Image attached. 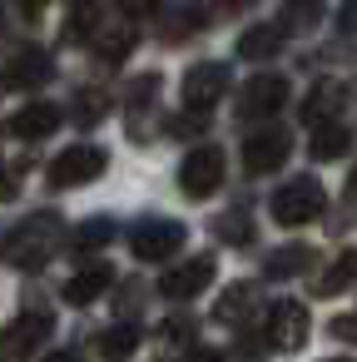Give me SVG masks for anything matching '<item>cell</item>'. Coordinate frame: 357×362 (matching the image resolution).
Returning a JSON list of instances; mask_svg holds the SVG:
<instances>
[{
    "label": "cell",
    "mask_w": 357,
    "mask_h": 362,
    "mask_svg": "<svg viewBox=\"0 0 357 362\" xmlns=\"http://www.w3.org/2000/svg\"><path fill=\"white\" fill-rule=\"evenodd\" d=\"M322 204H327V194H322V184L312 179V174H298V179H288L278 194H273V218L278 223H288V228H298V223H312L317 214H322Z\"/></svg>",
    "instance_id": "cell-1"
},
{
    "label": "cell",
    "mask_w": 357,
    "mask_h": 362,
    "mask_svg": "<svg viewBox=\"0 0 357 362\" xmlns=\"http://www.w3.org/2000/svg\"><path fill=\"white\" fill-rule=\"evenodd\" d=\"M223 169H228L223 149H218V144H199V149H189L184 164H179V189H184L189 199H209V194H218Z\"/></svg>",
    "instance_id": "cell-2"
},
{
    "label": "cell",
    "mask_w": 357,
    "mask_h": 362,
    "mask_svg": "<svg viewBox=\"0 0 357 362\" xmlns=\"http://www.w3.org/2000/svg\"><path fill=\"white\" fill-rule=\"evenodd\" d=\"M184 238H189L184 223H174V218H144V223H134L129 248H134L139 263H164V258H174L184 248Z\"/></svg>",
    "instance_id": "cell-3"
},
{
    "label": "cell",
    "mask_w": 357,
    "mask_h": 362,
    "mask_svg": "<svg viewBox=\"0 0 357 362\" xmlns=\"http://www.w3.org/2000/svg\"><path fill=\"white\" fill-rule=\"evenodd\" d=\"M105 164H110V154H105L100 144H75V149H65V154L50 164V184H55V189L95 184V179L105 174Z\"/></svg>",
    "instance_id": "cell-4"
},
{
    "label": "cell",
    "mask_w": 357,
    "mask_h": 362,
    "mask_svg": "<svg viewBox=\"0 0 357 362\" xmlns=\"http://www.w3.org/2000/svg\"><path fill=\"white\" fill-rule=\"evenodd\" d=\"M308 308L303 303H293V298H283V303H273L268 308V322H263V332H268V347H278V352H298L303 342H308Z\"/></svg>",
    "instance_id": "cell-5"
},
{
    "label": "cell",
    "mask_w": 357,
    "mask_h": 362,
    "mask_svg": "<svg viewBox=\"0 0 357 362\" xmlns=\"http://www.w3.org/2000/svg\"><path fill=\"white\" fill-rule=\"evenodd\" d=\"M50 313H25V317H16L6 332H0V362H30L35 357V347L50 337Z\"/></svg>",
    "instance_id": "cell-6"
},
{
    "label": "cell",
    "mask_w": 357,
    "mask_h": 362,
    "mask_svg": "<svg viewBox=\"0 0 357 362\" xmlns=\"http://www.w3.org/2000/svg\"><path fill=\"white\" fill-rule=\"evenodd\" d=\"M55 238H60V218H55V214L25 223V228L11 238V263H16V268H40V263L50 258Z\"/></svg>",
    "instance_id": "cell-7"
},
{
    "label": "cell",
    "mask_w": 357,
    "mask_h": 362,
    "mask_svg": "<svg viewBox=\"0 0 357 362\" xmlns=\"http://www.w3.org/2000/svg\"><path fill=\"white\" fill-rule=\"evenodd\" d=\"M228 95V65L218 60H204V65H189L184 70V105L189 110H209Z\"/></svg>",
    "instance_id": "cell-8"
},
{
    "label": "cell",
    "mask_w": 357,
    "mask_h": 362,
    "mask_svg": "<svg viewBox=\"0 0 357 362\" xmlns=\"http://www.w3.org/2000/svg\"><path fill=\"white\" fill-rule=\"evenodd\" d=\"M288 105V80L283 75H253L243 90H238V115L243 119H268Z\"/></svg>",
    "instance_id": "cell-9"
},
{
    "label": "cell",
    "mask_w": 357,
    "mask_h": 362,
    "mask_svg": "<svg viewBox=\"0 0 357 362\" xmlns=\"http://www.w3.org/2000/svg\"><path fill=\"white\" fill-rule=\"evenodd\" d=\"M288 154H293V139L283 129H258L243 139V169L248 174H278L288 164Z\"/></svg>",
    "instance_id": "cell-10"
},
{
    "label": "cell",
    "mask_w": 357,
    "mask_h": 362,
    "mask_svg": "<svg viewBox=\"0 0 357 362\" xmlns=\"http://www.w3.org/2000/svg\"><path fill=\"white\" fill-rule=\"evenodd\" d=\"M213 273H218L213 253H199V258H189V263H179V268H169V273L159 278V293H164V298H174V303L199 298V293L213 283Z\"/></svg>",
    "instance_id": "cell-11"
},
{
    "label": "cell",
    "mask_w": 357,
    "mask_h": 362,
    "mask_svg": "<svg viewBox=\"0 0 357 362\" xmlns=\"http://www.w3.org/2000/svg\"><path fill=\"white\" fill-rule=\"evenodd\" d=\"M50 75H55V65H50L45 50H21V55L6 65V75H0V80H6L11 90H40Z\"/></svg>",
    "instance_id": "cell-12"
},
{
    "label": "cell",
    "mask_w": 357,
    "mask_h": 362,
    "mask_svg": "<svg viewBox=\"0 0 357 362\" xmlns=\"http://www.w3.org/2000/svg\"><path fill=\"white\" fill-rule=\"evenodd\" d=\"M60 129V105H25V110H16L11 115V134L16 139H45V134H55Z\"/></svg>",
    "instance_id": "cell-13"
},
{
    "label": "cell",
    "mask_w": 357,
    "mask_h": 362,
    "mask_svg": "<svg viewBox=\"0 0 357 362\" xmlns=\"http://www.w3.org/2000/svg\"><path fill=\"white\" fill-rule=\"evenodd\" d=\"M110 283H115V268H110V263H90V268H80V273L65 283V298H70L75 308H85V303H95L100 293H110Z\"/></svg>",
    "instance_id": "cell-14"
},
{
    "label": "cell",
    "mask_w": 357,
    "mask_h": 362,
    "mask_svg": "<svg viewBox=\"0 0 357 362\" xmlns=\"http://www.w3.org/2000/svg\"><path fill=\"white\" fill-rule=\"evenodd\" d=\"M322 16H327V0H283L278 30L283 35H308V30H317Z\"/></svg>",
    "instance_id": "cell-15"
},
{
    "label": "cell",
    "mask_w": 357,
    "mask_h": 362,
    "mask_svg": "<svg viewBox=\"0 0 357 362\" xmlns=\"http://www.w3.org/2000/svg\"><path fill=\"white\" fill-rule=\"evenodd\" d=\"M283 50V30L278 25H253L238 35V60H268Z\"/></svg>",
    "instance_id": "cell-16"
},
{
    "label": "cell",
    "mask_w": 357,
    "mask_h": 362,
    "mask_svg": "<svg viewBox=\"0 0 357 362\" xmlns=\"http://www.w3.org/2000/svg\"><path fill=\"white\" fill-rule=\"evenodd\" d=\"M308 149H312V159H317V164H327V159H342V154L352 149V134H347V124H332V119H322Z\"/></svg>",
    "instance_id": "cell-17"
},
{
    "label": "cell",
    "mask_w": 357,
    "mask_h": 362,
    "mask_svg": "<svg viewBox=\"0 0 357 362\" xmlns=\"http://www.w3.org/2000/svg\"><path fill=\"white\" fill-rule=\"evenodd\" d=\"M308 268H312V248H308V243H288V248H278V253L263 263L268 278H298V273H308Z\"/></svg>",
    "instance_id": "cell-18"
},
{
    "label": "cell",
    "mask_w": 357,
    "mask_h": 362,
    "mask_svg": "<svg viewBox=\"0 0 357 362\" xmlns=\"http://www.w3.org/2000/svg\"><path fill=\"white\" fill-rule=\"evenodd\" d=\"M253 303H258V288H253V283H233V288L213 303V317H218V322H243V317L253 313Z\"/></svg>",
    "instance_id": "cell-19"
},
{
    "label": "cell",
    "mask_w": 357,
    "mask_h": 362,
    "mask_svg": "<svg viewBox=\"0 0 357 362\" xmlns=\"http://www.w3.org/2000/svg\"><path fill=\"white\" fill-rule=\"evenodd\" d=\"M352 283H357V248L332 258V268L317 278V293H322V298H337V293H347Z\"/></svg>",
    "instance_id": "cell-20"
},
{
    "label": "cell",
    "mask_w": 357,
    "mask_h": 362,
    "mask_svg": "<svg viewBox=\"0 0 357 362\" xmlns=\"http://www.w3.org/2000/svg\"><path fill=\"white\" fill-rule=\"evenodd\" d=\"M337 105H342V90H337V85H317V90L303 100V119H308V124H322V119L337 115Z\"/></svg>",
    "instance_id": "cell-21"
},
{
    "label": "cell",
    "mask_w": 357,
    "mask_h": 362,
    "mask_svg": "<svg viewBox=\"0 0 357 362\" xmlns=\"http://www.w3.org/2000/svg\"><path fill=\"white\" fill-rule=\"evenodd\" d=\"M134 347H139V327H134V322H115V327L100 337V352H105L110 362H124Z\"/></svg>",
    "instance_id": "cell-22"
},
{
    "label": "cell",
    "mask_w": 357,
    "mask_h": 362,
    "mask_svg": "<svg viewBox=\"0 0 357 362\" xmlns=\"http://www.w3.org/2000/svg\"><path fill=\"white\" fill-rule=\"evenodd\" d=\"M129 50H134V30H119V25H105V30L95 35V55H100V60H110V65H115V60H124Z\"/></svg>",
    "instance_id": "cell-23"
},
{
    "label": "cell",
    "mask_w": 357,
    "mask_h": 362,
    "mask_svg": "<svg viewBox=\"0 0 357 362\" xmlns=\"http://www.w3.org/2000/svg\"><path fill=\"white\" fill-rule=\"evenodd\" d=\"M115 218H85L80 228H75V253H90V248H105V243H115Z\"/></svg>",
    "instance_id": "cell-24"
},
{
    "label": "cell",
    "mask_w": 357,
    "mask_h": 362,
    "mask_svg": "<svg viewBox=\"0 0 357 362\" xmlns=\"http://www.w3.org/2000/svg\"><path fill=\"white\" fill-rule=\"evenodd\" d=\"M105 110H110V100H105L100 90H85V95L75 100V119H80V124H95Z\"/></svg>",
    "instance_id": "cell-25"
},
{
    "label": "cell",
    "mask_w": 357,
    "mask_h": 362,
    "mask_svg": "<svg viewBox=\"0 0 357 362\" xmlns=\"http://www.w3.org/2000/svg\"><path fill=\"white\" fill-rule=\"evenodd\" d=\"M218 233H223L228 243H248V238H253V223H248L243 214H238V218L228 214V218H218Z\"/></svg>",
    "instance_id": "cell-26"
},
{
    "label": "cell",
    "mask_w": 357,
    "mask_h": 362,
    "mask_svg": "<svg viewBox=\"0 0 357 362\" xmlns=\"http://www.w3.org/2000/svg\"><path fill=\"white\" fill-rule=\"evenodd\" d=\"M332 337L357 342V308H352V313H342V317H332Z\"/></svg>",
    "instance_id": "cell-27"
},
{
    "label": "cell",
    "mask_w": 357,
    "mask_h": 362,
    "mask_svg": "<svg viewBox=\"0 0 357 362\" xmlns=\"http://www.w3.org/2000/svg\"><path fill=\"white\" fill-rule=\"evenodd\" d=\"M119 11H124V16H159L164 0H119Z\"/></svg>",
    "instance_id": "cell-28"
},
{
    "label": "cell",
    "mask_w": 357,
    "mask_h": 362,
    "mask_svg": "<svg viewBox=\"0 0 357 362\" xmlns=\"http://www.w3.org/2000/svg\"><path fill=\"white\" fill-rule=\"evenodd\" d=\"M16 194H21V179L11 174V164H0V204H11Z\"/></svg>",
    "instance_id": "cell-29"
},
{
    "label": "cell",
    "mask_w": 357,
    "mask_h": 362,
    "mask_svg": "<svg viewBox=\"0 0 357 362\" xmlns=\"http://www.w3.org/2000/svg\"><path fill=\"white\" fill-rule=\"evenodd\" d=\"M337 25H342L347 35L357 30V0H347V6H342V16H337Z\"/></svg>",
    "instance_id": "cell-30"
},
{
    "label": "cell",
    "mask_w": 357,
    "mask_h": 362,
    "mask_svg": "<svg viewBox=\"0 0 357 362\" xmlns=\"http://www.w3.org/2000/svg\"><path fill=\"white\" fill-rule=\"evenodd\" d=\"M184 362H228V357H223L218 347H199V352H189Z\"/></svg>",
    "instance_id": "cell-31"
},
{
    "label": "cell",
    "mask_w": 357,
    "mask_h": 362,
    "mask_svg": "<svg viewBox=\"0 0 357 362\" xmlns=\"http://www.w3.org/2000/svg\"><path fill=\"white\" fill-rule=\"evenodd\" d=\"M45 6H50V0H16V11H21V16H40Z\"/></svg>",
    "instance_id": "cell-32"
},
{
    "label": "cell",
    "mask_w": 357,
    "mask_h": 362,
    "mask_svg": "<svg viewBox=\"0 0 357 362\" xmlns=\"http://www.w3.org/2000/svg\"><path fill=\"white\" fill-rule=\"evenodd\" d=\"M45 362H85V357H80V352H70V347H65V352H50V357H45Z\"/></svg>",
    "instance_id": "cell-33"
},
{
    "label": "cell",
    "mask_w": 357,
    "mask_h": 362,
    "mask_svg": "<svg viewBox=\"0 0 357 362\" xmlns=\"http://www.w3.org/2000/svg\"><path fill=\"white\" fill-rule=\"evenodd\" d=\"M347 189H352V194H357V169H352V179H347Z\"/></svg>",
    "instance_id": "cell-34"
},
{
    "label": "cell",
    "mask_w": 357,
    "mask_h": 362,
    "mask_svg": "<svg viewBox=\"0 0 357 362\" xmlns=\"http://www.w3.org/2000/svg\"><path fill=\"white\" fill-rule=\"evenodd\" d=\"M327 362H352V357H327Z\"/></svg>",
    "instance_id": "cell-35"
}]
</instances>
